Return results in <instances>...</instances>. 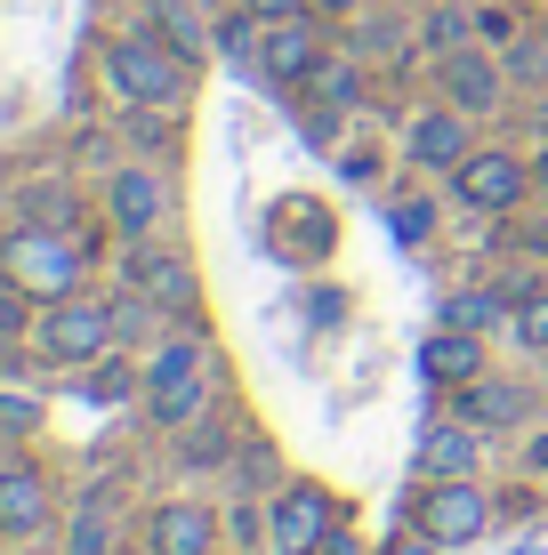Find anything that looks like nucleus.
<instances>
[{"mask_svg": "<svg viewBox=\"0 0 548 555\" xmlns=\"http://www.w3.org/2000/svg\"><path fill=\"white\" fill-rule=\"evenodd\" d=\"M226 531H234V547H258V540H267V524H258V507H234V524H226Z\"/></svg>", "mask_w": 548, "mask_h": 555, "instance_id": "nucleus-30", "label": "nucleus"}, {"mask_svg": "<svg viewBox=\"0 0 548 555\" xmlns=\"http://www.w3.org/2000/svg\"><path fill=\"white\" fill-rule=\"evenodd\" d=\"M315 89H323V105H331V113H339V105H355V73H347V65H331V56L315 65Z\"/></svg>", "mask_w": 548, "mask_h": 555, "instance_id": "nucleus-26", "label": "nucleus"}, {"mask_svg": "<svg viewBox=\"0 0 548 555\" xmlns=\"http://www.w3.org/2000/svg\"><path fill=\"white\" fill-rule=\"evenodd\" d=\"M33 322H41V298H33V291H16V282L0 274V338H25Z\"/></svg>", "mask_w": 548, "mask_h": 555, "instance_id": "nucleus-23", "label": "nucleus"}, {"mask_svg": "<svg viewBox=\"0 0 548 555\" xmlns=\"http://www.w3.org/2000/svg\"><path fill=\"white\" fill-rule=\"evenodd\" d=\"M186 81H194V65H186L178 49H162L154 33H122V41H105V89H113L129 113H169V105H186Z\"/></svg>", "mask_w": 548, "mask_h": 555, "instance_id": "nucleus-1", "label": "nucleus"}, {"mask_svg": "<svg viewBox=\"0 0 548 555\" xmlns=\"http://www.w3.org/2000/svg\"><path fill=\"white\" fill-rule=\"evenodd\" d=\"M154 41H162V49H178L186 65H194V56H202V16H194V9H178V0H154Z\"/></svg>", "mask_w": 548, "mask_h": 555, "instance_id": "nucleus-19", "label": "nucleus"}, {"mask_svg": "<svg viewBox=\"0 0 548 555\" xmlns=\"http://www.w3.org/2000/svg\"><path fill=\"white\" fill-rule=\"evenodd\" d=\"M420 371L436 378V387H468V378H484V331H444L420 347Z\"/></svg>", "mask_w": 548, "mask_h": 555, "instance_id": "nucleus-16", "label": "nucleus"}, {"mask_svg": "<svg viewBox=\"0 0 548 555\" xmlns=\"http://www.w3.org/2000/svg\"><path fill=\"white\" fill-rule=\"evenodd\" d=\"M267 242H275L282 266L331 258V209H315V202H275V209H267Z\"/></svg>", "mask_w": 548, "mask_h": 555, "instance_id": "nucleus-12", "label": "nucleus"}, {"mask_svg": "<svg viewBox=\"0 0 548 555\" xmlns=\"http://www.w3.org/2000/svg\"><path fill=\"white\" fill-rule=\"evenodd\" d=\"M73 555H122V531H113V515L105 507H81L73 515V540H65Z\"/></svg>", "mask_w": 548, "mask_h": 555, "instance_id": "nucleus-22", "label": "nucleus"}, {"mask_svg": "<svg viewBox=\"0 0 548 555\" xmlns=\"http://www.w3.org/2000/svg\"><path fill=\"white\" fill-rule=\"evenodd\" d=\"M428 41H436V49H460V41H468V16H460V9H436V16H428Z\"/></svg>", "mask_w": 548, "mask_h": 555, "instance_id": "nucleus-27", "label": "nucleus"}, {"mask_svg": "<svg viewBox=\"0 0 548 555\" xmlns=\"http://www.w3.org/2000/svg\"><path fill=\"white\" fill-rule=\"evenodd\" d=\"M331 531H339V500L323 483H291L275 500V515H267V547L275 555H315Z\"/></svg>", "mask_w": 548, "mask_h": 555, "instance_id": "nucleus-6", "label": "nucleus"}, {"mask_svg": "<svg viewBox=\"0 0 548 555\" xmlns=\"http://www.w3.org/2000/svg\"><path fill=\"white\" fill-rule=\"evenodd\" d=\"M138 387H145V378L129 371V362H89V395H98V403H129Z\"/></svg>", "mask_w": 548, "mask_h": 555, "instance_id": "nucleus-24", "label": "nucleus"}, {"mask_svg": "<svg viewBox=\"0 0 548 555\" xmlns=\"http://www.w3.org/2000/svg\"><path fill=\"white\" fill-rule=\"evenodd\" d=\"M395 234L420 242V234H428V202H404V209H395Z\"/></svg>", "mask_w": 548, "mask_h": 555, "instance_id": "nucleus-31", "label": "nucleus"}, {"mask_svg": "<svg viewBox=\"0 0 548 555\" xmlns=\"http://www.w3.org/2000/svg\"><path fill=\"white\" fill-rule=\"evenodd\" d=\"M0 274H9L16 291H33L41 306H56V298L81 291V242L56 234V225H16V234L0 242Z\"/></svg>", "mask_w": 548, "mask_h": 555, "instance_id": "nucleus-4", "label": "nucleus"}, {"mask_svg": "<svg viewBox=\"0 0 548 555\" xmlns=\"http://www.w3.org/2000/svg\"><path fill=\"white\" fill-rule=\"evenodd\" d=\"M162 178L154 169H113V185H105V218H113V234L122 242H154V225H162Z\"/></svg>", "mask_w": 548, "mask_h": 555, "instance_id": "nucleus-11", "label": "nucleus"}, {"mask_svg": "<svg viewBox=\"0 0 548 555\" xmlns=\"http://www.w3.org/2000/svg\"><path fill=\"white\" fill-rule=\"evenodd\" d=\"M315 555H371V547H364V540H355V531H347V524H339V531H331V540H323V547H315Z\"/></svg>", "mask_w": 548, "mask_h": 555, "instance_id": "nucleus-32", "label": "nucleus"}, {"mask_svg": "<svg viewBox=\"0 0 548 555\" xmlns=\"http://www.w3.org/2000/svg\"><path fill=\"white\" fill-rule=\"evenodd\" d=\"M56 555H73V547H56Z\"/></svg>", "mask_w": 548, "mask_h": 555, "instance_id": "nucleus-36", "label": "nucleus"}, {"mask_svg": "<svg viewBox=\"0 0 548 555\" xmlns=\"http://www.w3.org/2000/svg\"><path fill=\"white\" fill-rule=\"evenodd\" d=\"M145 547L154 555H218V515L194 500H169L145 515Z\"/></svg>", "mask_w": 548, "mask_h": 555, "instance_id": "nucleus-14", "label": "nucleus"}, {"mask_svg": "<svg viewBox=\"0 0 548 555\" xmlns=\"http://www.w3.org/2000/svg\"><path fill=\"white\" fill-rule=\"evenodd\" d=\"M460 418L468 427H517L524 418V387H508V378H493V371L468 378L460 387Z\"/></svg>", "mask_w": 548, "mask_h": 555, "instance_id": "nucleus-17", "label": "nucleus"}, {"mask_svg": "<svg viewBox=\"0 0 548 555\" xmlns=\"http://www.w3.org/2000/svg\"><path fill=\"white\" fill-rule=\"evenodd\" d=\"M122 274H129V291H138L145 306H162V314H194V266L186 258H169V250H154V242H129L122 250Z\"/></svg>", "mask_w": 548, "mask_h": 555, "instance_id": "nucleus-8", "label": "nucleus"}, {"mask_svg": "<svg viewBox=\"0 0 548 555\" xmlns=\"http://www.w3.org/2000/svg\"><path fill=\"white\" fill-rule=\"evenodd\" d=\"M500 65H508V81H524V89H548V33H517Z\"/></svg>", "mask_w": 548, "mask_h": 555, "instance_id": "nucleus-20", "label": "nucleus"}, {"mask_svg": "<svg viewBox=\"0 0 548 555\" xmlns=\"http://www.w3.org/2000/svg\"><path fill=\"white\" fill-rule=\"evenodd\" d=\"M307 9H323V16H347V9H364V0H307Z\"/></svg>", "mask_w": 548, "mask_h": 555, "instance_id": "nucleus-34", "label": "nucleus"}, {"mask_svg": "<svg viewBox=\"0 0 548 555\" xmlns=\"http://www.w3.org/2000/svg\"><path fill=\"white\" fill-rule=\"evenodd\" d=\"M411 162H420V169H460L468 162V153H476V145H468V113L460 105H436V113H420V121H411Z\"/></svg>", "mask_w": 548, "mask_h": 555, "instance_id": "nucleus-15", "label": "nucleus"}, {"mask_svg": "<svg viewBox=\"0 0 548 555\" xmlns=\"http://www.w3.org/2000/svg\"><path fill=\"white\" fill-rule=\"evenodd\" d=\"M508 98V65L500 56H484V49H444V105H460V113H493Z\"/></svg>", "mask_w": 548, "mask_h": 555, "instance_id": "nucleus-10", "label": "nucleus"}, {"mask_svg": "<svg viewBox=\"0 0 548 555\" xmlns=\"http://www.w3.org/2000/svg\"><path fill=\"white\" fill-rule=\"evenodd\" d=\"M56 524V491L41 467H0V540H41V531Z\"/></svg>", "mask_w": 548, "mask_h": 555, "instance_id": "nucleus-9", "label": "nucleus"}, {"mask_svg": "<svg viewBox=\"0 0 548 555\" xmlns=\"http://www.w3.org/2000/svg\"><path fill=\"white\" fill-rule=\"evenodd\" d=\"M138 403H145V418L169 427V435H186L202 411H211V362H202V338H169V347L145 362Z\"/></svg>", "mask_w": 548, "mask_h": 555, "instance_id": "nucleus-2", "label": "nucleus"}, {"mask_svg": "<svg viewBox=\"0 0 548 555\" xmlns=\"http://www.w3.org/2000/svg\"><path fill=\"white\" fill-rule=\"evenodd\" d=\"M25 427H41V411L25 395H0V435H25Z\"/></svg>", "mask_w": 548, "mask_h": 555, "instance_id": "nucleus-28", "label": "nucleus"}, {"mask_svg": "<svg viewBox=\"0 0 548 555\" xmlns=\"http://www.w3.org/2000/svg\"><path fill=\"white\" fill-rule=\"evenodd\" d=\"M517 338H524V347H540V354H548V291L517 298Z\"/></svg>", "mask_w": 548, "mask_h": 555, "instance_id": "nucleus-25", "label": "nucleus"}, {"mask_svg": "<svg viewBox=\"0 0 548 555\" xmlns=\"http://www.w3.org/2000/svg\"><path fill=\"white\" fill-rule=\"evenodd\" d=\"M258 25H282V16H307V0H242Z\"/></svg>", "mask_w": 548, "mask_h": 555, "instance_id": "nucleus-29", "label": "nucleus"}, {"mask_svg": "<svg viewBox=\"0 0 548 555\" xmlns=\"http://www.w3.org/2000/svg\"><path fill=\"white\" fill-rule=\"evenodd\" d=\"M524 185H533V162H517V153H500V145L468 153V162L451 169V194H460L468 209H484V218L517 209V202H524Z\"/></svg>", "mask_w": 548, "mask_h": 555, "instance_id": "nucleus-7", "label": "nucleus"}, {"mask_svg": "<svg viewBox=\"0 0 548 555\" xmlns=\"http://www.w3.org/2000/svg\"><path fill=\"white\" fill-rule=\"evenodd\" d=\"M387 555H444V547H436V540H420V531H411V540H395Z\"/></svg>", "mask_w": 548, "mask_h": 555, "instance_id": "nucleus-33", "label": "nucleus"}, {"mask_svg": "<svg viewBox=\"0 0 548 555\" xmlns=\"http://www.w3.org/2000/svg\"><path fill=\"white\" fill-rule=\"evenodd\" d=\"M113 338H122V306H98L81 291L41 306V322H33V347H41V362H56V371H89V362H105Z\"/></svg>", "mask_w": 548, "mask_h": 555, "instance_id": "nucleus-3", "label": "nucleus"}, {"mask_svg": "<svg viewBox=\"0 0 548 555\" xmlns=\"http://www.w3.org/2000/svg\"><path fill=\"white\" fill-rule=\"evenodd\" d=\"M444 322H451V331H493V322H508V298H493V291L444 298Z\"/></svg>", "mask_w": 548, "mask_h": 555, "instance_id": "nucleus-21", "label": "nucleus"}, {"mask_svg": "<svg viewBox=\"0 0 548 555\" xmlns=\"http://www.w3.org/2000/svg\"><path fill=\"white\" fill-rule=\"evenodd\" d=\"M411 531H420V540H436V547H476L484 531H493V491H484L476 475H444V483L420 491Z\"/></svg>", "mask_w": 548, "mask_h": 555, "instance_id": "nucleus-5", "label": "nucleus"}, {"mask_svg": "<svg viewBox=\"0 0 548 555\" xmlns=\"http://www.w3.org/2000/svg\"><path fill=\"white\" fill-rule=\"evenodd\" d=\"M315 65H323V41H315L307 16L258 25V73H267V81H315Z\"/></svg>", "mask_w": 548, "mask_h": 555, "instance_id": "nucleus-13", "label": "nucleus"}, {"mask_svg": "<svg viewBox=\"0 0 548 555\" xmlns=\"http://www.w3.org/2000/svg\"><path fill=\"white\" fill-rule=\"evenodd\" d=\"M468 467H476V435H468V427H428L420 435V475H428V483L468 475Z\"/></svg>", "mask_w": 548, "mask_h": 555, "instance_id": "nucleus-18", "label": "nucleus"}, {"mask_svg": "<svg viewBox=\"0 0 548 555\" xmlns=\"http://www.w3.org/2000/svg\"><path fill=\"white\" fill-rule=\"evenodd\" d=\"M533 185H540V194H548V145H540V162H533Z\"/></svg>", "mask_w": 548, "mask_h": 555, "instance_id": "nucleus-35", "label": "nucleus"}]
</instances>
